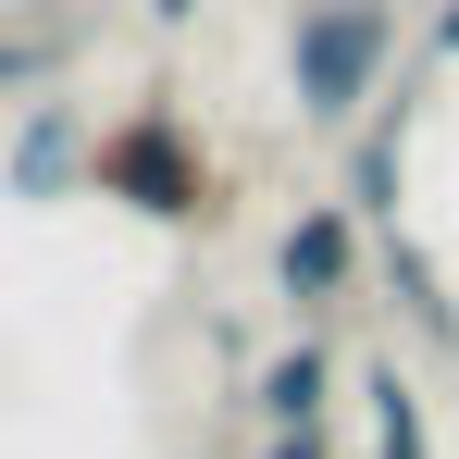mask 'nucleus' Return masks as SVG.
<instances>
[{
  "instance_id": "1",
  "label": "nucleus",
  "mask_w": 459,
  "mask_h": 459,
  "mask_svg": "<svg viewBox=\"0 0 459 459\" xmlns=\"http://www.w3.org/2000/svg\"><path fill=\"white\" fill-rule=\"evenodd\" d=\"M87 199H112V212H137V224H161V236H199V224H224V150H212L174 100H137V112L100 125Z\"/></svg>"
},
{
  "instance_id": "2",
  "label": "nucleus",
  "mask_w": 459,
  "mask_h": 459,
  "mask_svg": "<svg viewBox=\"0 0 459 459\" xmlns=\"http://www.w3.org/2000/svg\"><path fill=\"white\" fill-rule=\"evenodd\" d=\"M385 63H397V0H299L286 13V100L310 137H360L385 112Z\"/></svg>"
},
{
  "instance_id": "3",
  "label": "nucleus",
  "mask_w": 459,
  "mask_h": 459,
  "mask_svg": "<svg viewBox=\"0 0 459 459\" xmlns=\"http://www.w3.org/2000/svg\"><path fill=\"white\" fill-rule=\"evenodd\" d=\"M360 273H373V224L348 199H299L286 236H273V299L299 310V323H323L335 299H360Z\"/></svg>"
},
{
  "instance_id": "4",
  "label": "nucleus",
  "mask_w": 459,
  "mask_h": 459,
  "mask_svg": "<svg viewBox=\"0 0 459 459\" xmlns=\"http://www.w3.org/2000/svg\"><path fill=\"white\" fill-rule=\"evenodd\" d=\"M87 150H100V125H87L75 100H38L25 125H13V150H0V186L13 199H87Z\"/></svg>"
},
{
  "instance_id": "5",
  "label": "nucleus",
  "mask_w": 459,
  "mask_h": 459,
  "mask_svg": "<svg viewBox=\"0 0 459 459\" xmlns=\"http://www.w3.org/2000/svg\"><path fill=\"white\" fill-rule=\"evenodd\" d=\"M335 385H348V373H335V348H323V335H286V348L248 373L236 410H248L261 435H310V422H335Z\"/></svg>"
},
{
  "instance_id": "6",
  "label": "nucleus",
  "mask_w": 459,
  "mask_h": 459,
  "mask_svg": "<svg viewBox=\"0 0 459 459\" xmlns=\"http://www.w3.org/2000/svg\"><path fill=\"white\" fill-rule=\"evenodd\" d=\"M397 174H410V112L385 100L373 125L348 137V186H335V199H348V212H360L373 236H397Z\"/></svg>"
},
{
  "instance_id": "7",
  "label": "nucleus",
  "mask_w": 459,
  "mask_h": 459,
  "mask_svg": "<svg viewBox=\"0 0 459 459\" xmlns=\"http://www.w3.org/2000/svg\"><path fill=\"white\" fill-rule=\"evenodd\" d=\"M360 410H373V459H435V422H422V385L397 360H360Z\"/></svg>"
},
{
  "instance_id": "8",
  "label": "nucleus",
  "mask_w": 459,
  "mask_h": 459,
  "mask_svg": "<svg viewBox=\"0 0 459 459\" xmlns=\"http://www.w3.org/2000/svg\"><path fill=\"white\" fill-rule=\"evenodd\" d=\"M75 63V25H0V87H50Z\"/></svg>"
},
{
  "instance_id": "9",
  "label": "nucleus",
  "mask_w": 459,
  "mask_h": 459,
  "mask_svg": "<svg viewBox=\"0 0 459 459\" xmlns=\"http://www.w3.org/2000/svg\"><path fill=\"white\" fill-rule=\"evenodd\" d=\"M248 459H348V447H335V422H310V435H261Z\"/></svg>"
},
{
  "instance_id": "10",
  "label": "nucleus",
  "mask_w": 459,
  "mask_h": 459,
  "mask_svg": "<svg viewBox=\"0 0 459 459\" xmlns=\"http://www.w3.org/2000/svg\"><path fill=\"white\" fill-rule=\"evenodd\" d=\"M435 63H459V0H447V13H435Z\"/></svg>"
},
{
  "instance_id": "11",
  "label": "nucleus",
  "mask_w": 459,
  "mask_h": 459,
  "mask_svg": "<svg viewBox=\"0 0 459 459\" xmlns=\"http://www.w3.org/2000/svg\"><path fill=\"white\" fill-rule=\"evenodd\" d=\"M150 25H199V0H150Z\"/></svg>"
}]
</instances>
